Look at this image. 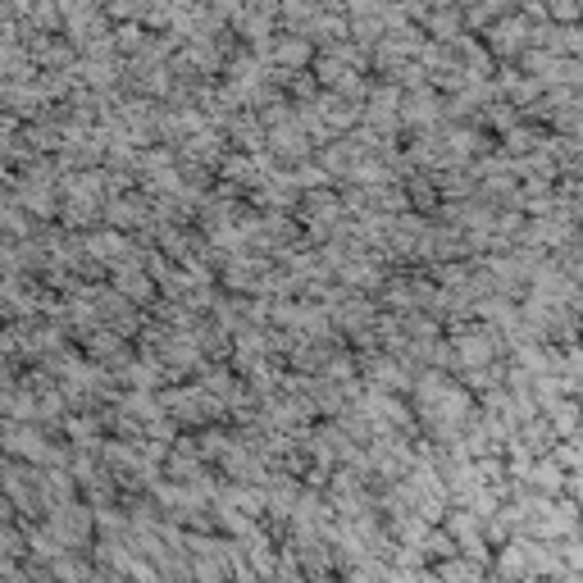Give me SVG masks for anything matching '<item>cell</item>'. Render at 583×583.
<instances>
[{"label": "cell", "mask_w": 583, "mask_h": 583, "mask_svg": "<svg viewBox=\"0 0 583 583\" xmlns=\"http://www.w3.org/2000/svg\"><path fill=\"white\" fill-rule=\"evenodd\" d=\"M47 533H55V543L64 552H78V556H92L96 548V511L88 502H73L55 515H47V524H41Z\"/></svg>", "instance_id": "obj_1"}, {"label": "cell", "mask_w": 583, "mask_h": 583, "mask_svg": "<svg viewBox=\"0 0 583 583\" xmlns=\"http://www.w3.org/2000/svg\"><path fill=\"white\" fill-rule=\"evenodd\" d=\"M55 438L60 433L41 429V425H14V420H6V461H23V466L47 470L51 456H55Z\"/></svg>", "instance_id": "obj_2"}, {"label": "cell", "mask_w": 583, "mask_h": 583, "mask_svg": "<svg viewBox=\"0 0 583 583\" xmlns=\"http://www.w3.org/2000/svg\"><path fill=\"white\" fill-rule=\"evenodd\" d=\"M529 32H533L529 14L515 10V14H507L502 23H492V28L483 32V47L492 51L497 64H520V60L529 55Z\"/></svg>", "instance_id": "obj_3"}, {"label": "cell", "mask_w": 583, "mask_h": 583, "mask_svg": "<svg viewBox=\"0 0 583 583\" xmlns=\"http://www.w3.org/2000/svg\"><path fill=\"white\" fill-rule=\"evenodd\" d=\"M269 155L283 164V170H301V164H310L315 160V142L306 133V123L297 119V123H283V129H274L269 133Z\"/></svg>", "instance_id": "obj_4"}, {"label": "cell", "mask_w": 583, "mask_h": 583, "mask_svg": "<svg viewBox=\"0 0 583 583\" xmlns=\"http://www.w3.org/2000/svg\"><path fill=\"white\" fill-rule=\"evenodd\" d=\"M110 287L119 292V297H129L137 310H155L160 306V287H155V278L142 269V265H119L114 274H110Z\"/></svg>", "instance_id": "obj_5"}, {"label": "cell", "mask_w": 583, "mask_h": 583, "mask_svg": "<svg viewBox=\"0 0 583 583\" xmlns=\"http://www.w3.org/2000/svg\"><path fill=\"white\" fill-rule=\"evenodd\" d=\"M315 60H319V51L310 47L306 37H297V32H283L278 41H274V55H269V69H287V73H306V69H315Z\"/></svg>", "instance_id": "obj_6"}, {"label": "cell", "mask_w": 583, "mask_h": 583, "mask_svg": "<svg viewBox=\"0 0 583 583\" xmlns=\"http://www.w3.org/2000/svg\"><path fill=\"white\" fill-rule=\"evenodd\" d=\"M406 196H410V211H415V215L438 219V211H442V192H438L433 174H415V178H406Z\"/></svg>", "instance_id": "obj_7"}, {"label": "cell", "mask_w": 583, "mask_h": 583, "mask_svg": "<svg viewBox=\"0 0 583 583\" xmlns=\"http://www.w3.org/2000/svg\"><path fill=\"white\" fill-rule=\"evenodd\" d=\"M492 579H497V583L533 579V574H529V561H524V543H520V538H515V543H507L502 552H497V561H492Z\"/></svg>", "instance_id": "obj_8"}, {"label": "cell", "mask_w": 583, "mask_h": 583, "mask_svg": "<svg viewBox=\"0 0 583 583\" xmlns=\"http://www.w3.org/2000/svg\"><path fill=\"white\" fill-rule=\"evenodd\" d=\"M196 438V451H201V461L205 466H215L219 470V461L233 451V429L228 425H215V429H201V433H192Z\"/></svg>", "instance_id": "obj_9"}, {"label": "cell", "mask_w": 583, "mask_h": 583, "mask_svg": "<svg viewBox=\"0 0 583 583\" xmlns=\"http://www.w3.org/2000/svg\"><path fill=\"white\" fill-rule=\"evenodd\" d=\"M543 420L556 429V438H561V442H570V438H579V433H583V406H579V401H570V397H561V401L543 415Z\"/></svg>", "instance_id": "obj_10"}, {"label": "cell", "mask_w": 583, "mask_h": 583, "mask_svg": "<svg viewBox=\"0 0 583 583\" xmlns=\"http://www.w3.org/2000/svg\"><path fill=\"white\" fill-rule=\"evenodd\" d=\"M552 461L565 470V474H583V438H570L552 451Z\"/></svg>", "instance_id": "obj_11"}]
</instances>
